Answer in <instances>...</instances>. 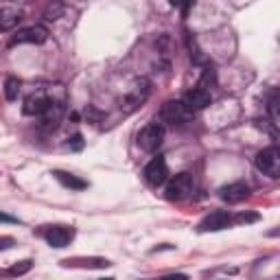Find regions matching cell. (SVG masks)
<instances>
[{
	"instance_id": "20",
	"label": "cell",
	"mask_w": 280,
	"mask_h": 280,
	"mask_svg": "<svg viewBox=\"0 0 280 280\" xmlns=\"http://www.w3.org/2000/svg\"><path fill=\"white\" fill-rule=\"evenodd\" d=\"M269 112H271V121L274 125H278V94H274L269 101Z\"/></svg>"
},
{
	"instance_id": "21",
	"label": "cell",
	"mask_w": 280,
	"mask_h": 280,
	"mask_svg": "<svg viewBox=\"0 0 280 280\" xmlns=\"http://www.w3.org/2000/svg\"><path fill=\"white\" fill-rule=\"evenodd\" d=\"M259 219V215H254V212H249V215H245V212H241V215L234 217V223H252V221Z\"/></svg>"
},
{
	"instance_id": "13",
	"label": "cell",
	"mask_w": 280,
	"mask_h": 280,
	"mask_svg": "<svg viewBox=\"0 0 280 280\" xmlns=\"http://www.w3.org/2000/svg\"><path fill=\"white\" fill-rule=\"evenodd\" d=\"M50 105V99L46 97V94H31V97L24 99V105H22V112H24L26 116H42L44 112H46V107Z\"/></svg>"
},
{
	"instance_id": "6",
	"label": "cell",
	"mask_w": 280,
	"mask_h": 280,
	"mask_svg": "<svg viewBox=\"0 0 280 280\" xmlns=\"http://www.w3.org/2000/svg\"><path fill=\"white\" fill-rule=\"evenodd\" d=\"M46 40H48V31H46V26H42V24H33V26L20 29V31L11 38L9 46H16V44H44Z\"/></svg>"
},
{
	"instance_id": "8",
	"label": "cell",
	"mask_w": 280,
	"mask_h": 280,
	"mask_svg": "<svg viewBox=\"0 0 280 280\" xmlns=\"http://www.w3.org/2000/svg\"><path fill=\"white\" fill-rule=\"evenodd\" d=\"M184 107L188 109V112H200V109H206L212 103V97L208 90H204V88H193V90H188L184 94Z\"/></svg>"
},
{
	"instance_id": "15",
	"label": "cell",
	"mask_w": 280,
	"mask_h": 280,
	"mask_svg": "<svg viewBox=\"0 0 280 280\" xmlns=\"http://www.w3.org/2000/svg\"><path fill=\"white\" fill-rule=\"evenodd\" d=\"M55 175V180L62 184V186L66 188H70V190H86L88 188V182L86 180H81L77 178V175H72V173H66V171H53Z\"/></svg>"
},
{
	"instance_id": "18",
	"label": "cell",
	"mask_w": 280,
	"mask_h": 280,
	"mask_svg": "<svg viewBox=\"0 0 280 280\" xmlns=\"http://www.w3.org/2000/svg\"><path fill=\"white\" fill-rule=\"evenodd\" d=\"M62 11H64V5H60V3H57L55 7L50 5L46 9V13H44V18H46V20H57V16H60Z\"/></svg>"
},
{
	"instance_id": "9",
	"label": "cell",
	"mask_w": 280,
	"mask_h": 280,
	"mask_svg": "<svg viewBox=\"0 0 280 280\" xmlns=\"http://www.w3.org/2000/svg\"><path fill=\"white\" fill-rule=\"evenodd\" d=\"M234 223V217L230 212L226 210H217L212 212V215L206 217L202 223H200V230L202 232H219V230H226V228H230Z\"/></svg>"
},
{
	"instance_id": "1",
	"label": "cell",
	"mask_w": 280,
	"mask_h": 280,
	"mask_svg": "<svg viewBox=\"0 0 280 280\" xmlns=\"http://www.w3.org/2000/svg\"><path fill=\"white\" fill-rule=\"evenodd\" d=\"M193 193H195V178L190 173H178L166 184V190H164L169 202H184Z\"/></svg>"
},
{
	"instance_id": "11",
	"label": "cell",
	"mask_w": 280,
	"mask_h": 280,
	"mask_svg": "<svg viewBox=\"0 0 280 280\" xmlns=\"http://www.w3.org/2000/svg\"><path fill=\"white\" fill-rule=\"evenodd\" d=\"M219 197L228 204H239L243 200H247L249 197V186L245 182H234V184H228L219 190Z\"/></svg>"
},
{
	"instance_id": "24",
	"label": "cell",
	"mask_w": 280,
	"mask_h": 280,
	"mask_svg": "<svg viewBox=\"0 0 280 280\" xmlns=\"http://www.w3.org/2000/svg\"><path fill=\"white\" fill-rule=\"evenodd\" d=\"M162 280H188V276H184V274H169Z\"/></svg>"
},
{
	"instance_id": "4",
	"label": "cell",
	"mask_w": 280,
	"mask_h": 280,
	"mask_svg": "<svg viewBox=\"0 0 280 280\" xmlns=\"http://www.w3.org/2000/svg\"><path fill=\"white\" fill-rule=\"evenodd\" d=\"M256 166H259V171H263V175H267L271 180L280 178V149L278 147L271 145L267 149H263L256 156Z\"/></svg>"
},
{
	"instance_id": "25",
	"label": "cell",
	"mask_w": 280,
	"mask_h": 280,
	"mask_svg": "<svg viewBox=\"0 0 280 280\" xmlns=\"http://www.w3.org/2000/svg\"><path fill=\"white\" fill-rule=\"evenodd\" d=\"M103 280H114V278H103Z\"/></svg>"
},
{
	"instance_id": "23",
	"label": "cell",
	"mask_w": 280,
	"mask_h": 280,
	"mask_svg": "<svg viewBox=\"0 0 280 280\" xmlns=\"http://www.w3.org/2000/svg\"><path fill=\"white\" fill-rule=\"evenodd\" d=\"M0 221H3V223H18V219L7 215V212H0Z\"/></svg>"
},
{
	"instance_id": "3",
	"label": "cell",
	"mask_w": 280,
	"mask_h": 280,
	"mask_svg": "<svg viewBox=\"0 0 280 280\" xmlns=\"http://www.w3.org/2000/svg\"><path fill=\"white\" fill-rule=\"evenodd\" d=\"M149 92H151V83H149V81H147L145 77L143 79H136L134 86L129 88V92L123 97L121 107L125 109V112H134V109H138L147 99H149Z\"/></svg>"
},
{
	"instance_id": "7",
	"label": "cell",
	"mask_w": 280,
	"mask_h": 280,
	"mask_svg": "<svg viewBox=\"0 0 280 280\" xmlns=\"http://www.w3.org/2000/svg\"><path fill=\"white\" fill-rule=\"evenodd\" d=\"M143 175H145L147 184H151V186H160V184H164V182H166V178H169V166H166V160L162 158V156L153 158V160L149 162V164L145 166Z\"/></svg>"
},
{
	"instance_id": "2",
	"label": "cell",
	"mask_w": 280,
	"mask_h": 280,
	"mask_svg": "<svg viewBox=\"0 0 280 280\" xmlns=\"http://www.w3.org/2000/svg\"><path fill=\"white\" fill-rule=\"evenodd\" d=\"M160 119L162 123L171 125V127H184V125L193 119V112H188L182 101H166L160 109Z\"/></svg>"
},
{
	"instance_id": "16",
	"label": "cell",
	"mask_w": 280,
	"mask_h": 280,
	"mask_svg": "<svg viewBox=\"0 0 280 280\" xmlns=\"http://www.w3.org/2000/svg\"><path fill=\"white\" fill-rule=\"evenodd\" d=\"M20 94V81L16 77H9L5 81V99L7 101H16Z\"/></svg>"
},
{
	"instance_id": "5",
	"label": "cell",
	"mask_w": 280,
	"mask_h": 280,
	"mask_svg": "<svg viewBox=\"0 0 280 280\" xmlns=\"http://www.w3.org/2000/svg\"><path fill=\"white\" fill-rule=\"evenodd\" d=\"M164 140V125L162 123H149L147 127L140 129L138 134V147L143 151H156Z\"/></svg>"
},
{
	"instance_id": "17",
	"label": "cell",
	"mask_w": 280,
	"mask_h": 280,
	"mask_svg": "<svg viewBox=\"0 0 280 280\" xmlns=\"http://www.w3.org/2000/svg\"><path fill=\"white\" fill-rule=\"evenodd\" d=\"M31 267H33V261H22L18 265H13V267H9V276H22L26 271H31Z\"/></svg>"
},
{
	"instance_id": "10",
	"label": "cell",
	"mask_w": 280,
	"mask_h": 280,
	"mask_svg": "<svg viewBox=\"0 0 280 280\" xmlns=\"http://www.w3.org/2000/svg\"><path fill=\"white\" fill-rule=\"evenodd\" d=\"M62 119H64V105H62V103L50 101V105L46 107V112L40 116V129H44V131H55L57 127H60Z\"/></svg>"
},
{
	"instance_id": "14",
	"label": "cell",
	"mask_w": 280,
	"mask_h": 280,
	"mask_svg": "<svg viewBox=\"0 0 280 280\" xmlns=\"http://www.w3.org/2000/svg\"><path fill=\"white\" fill-rule=\"evenodd\" d=\"M22 18H24V13L18 7H0V33L16 29L22 22Z\"/></svg>"
},
{
	"instance_id": "22",
	"label": "cell",
	"mask_w": 280,
	"mask_h": 280,
	"mask_svg": "<svg viewBox=\"0 0 280 280\" xmlns=\"http://www.w3.org/2000/svg\"><path fill=\"white\" fill-rule=\"evenodd\" d=\"M13 245H16V239L13 237H0V252H3V249H9Z\"/></svg>"
},
{
	"instance_id": "12",
	"label": "cell",
	"mask_w": 280,
	"mask_h": 280,
	"mask_svg": "<svg viewBox=\"0 0 280 280\" xmlns=\"http://www.w3.org/2000/svg\"><path fill=\"white\" fill-rule=\"evenodd\" d=\"M44 237H46L50 247H66L72 241V237H75V230L66 226H53V228H48Z\"/></svg>"
},
{
	"instance_id": "19",
	"label": "cell",
	"mask_w": 280,
	"mask_h": 280,
	"mask_svg": "<svg viewBox=\"0 0 280 280\" xmlns=\"http://www.w3.org/2000/svg\"><path fill=\"white\" fill-rule=\"evenodd\" d=\"M68 147H70L72 151H81V149H83V136L75 134L72 138H68Z\"/></svg>"
}]
</instances>
